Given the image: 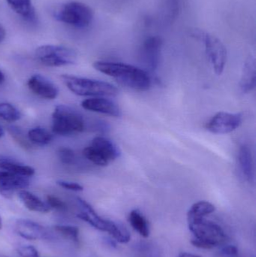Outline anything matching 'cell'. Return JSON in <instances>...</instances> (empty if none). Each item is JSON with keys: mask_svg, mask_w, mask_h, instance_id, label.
Instances as JSON below:
<instances>
[{"mask_svg": "<svg viewBox=\"0 0 256 257\" xmlns=\"http://www.w3.org/2000/svg\"><path fill=\"white\" fill-rule=\"evenodd\" d=\"M178 257H201L198 256V255L192 254V253H182L179 255Z\"/></svg>", "mask_w": 256, "mask_h": 257, "instance_id": "cell-34", "label": "cell"}, {"mask_svg": "<svg viewBox=\"0 0 256 257\" xmlns=\"http://www.w3.org/2000/svg\"><path fill=\"white\" fill-rule=\"evenodd\" d=\"M256 84L255 60L252 56L246 59L243 65L240 78V87L243 93H249L255 88Z\"/></svg>", "mask_w": 256, "mask_h": 257, "instance_id": "cell-17", "label": "cell"}, {"mask_svg": "<svg viewBox=\"0 0 256 257\" xmlns=\"http://www.w3.org/2000/svg\"><path fill=\"white\" fill-rule=\"evenodd\" d=\"M15 230L21 238L30 241L36 240H52L54 236L53 232L39 223L28 220L18 219L15 224Z\"/></svg>", "mask_w": 256, "mask_h": 257, "instance_id": "cell-11", "label": "cell"}, {"mask_svg": "<svg viewBox=\"0 0 256 257\" xmlns=\"http://www.w3.org/2000/svg\"><path fill=\"white\" fill-rule=\"evenodd\" d=\"M29 89L34 94L45 99L53 100L59 95V89L54 83L43 75L36 74L27 81Z\"/></svg>", "mask_w": 256, "mask_h": 257, "instance_id": "cell-14", "label": "cell"}, {"mask_svg": "<svg viewBox=\"0 0 256 257\" xmlns=\"http://www.w3.org/2000/svg\"><path fill=\"white\" fill-rule=\"evenodd\" d=\"M93 67L132 90L146 91L151 87V78L147 71L136 66L115 62L96 61Z\"/></svg>", "mask_w": 256, "mask_h": 257, "instance_id": "cell-1", "label": "cell"}, {"mask_svg": "<svg viewBox=\"0 0 256 257\" xmlns=\"http://www.w3.org/2000/svg\"><path fill=\"white\" fill-rule=\"evenodd\" d=\"M77 201L83 209L81 212L77 214L78 218L87 222L98 230L108 232L118 242L126 244L130 241V234L125 228L121 227L114 222L101 217L93 207L84 199L78 198Z\"/></svg>", "mask_w": 256, "mask_h": 257, "instance_id": "cell-4", "label": "cell"}, {"mask_svg": "<svg viewBox=\"0 0 256 257\" xmlns=\"http://www.w3.org/2000/svg\"><path fill=\"white\" fill-rule=\"evenodd\" d=\"M38 61L48 67H60L76 63L78 54L72 48L60 45H46L39 47L35 52Z\"/></svg>", "mask_w": 256, "mask_h": 257, "instance_id": "cell-8", "label": "cell"}, {"mask_svg": "<svg viewBox=\"0 0 256 257\" xmlns=\"http://www.w3.org/2000/svg\"><path fill=\"white\" fill-rule=\"evenodd\" d=\"M188 225L189 230L194 235L191 243L198 248H213L226 240L223 229L219 225L205 218L188 221Z\"/></svg>", "mask_w": 256, "mask_h": 257, "instance_id": "cell-2", "label": "cell"}, {"mask_svg": "<svg viewBox=\"0 0 256 257\" xmlns=\"http://www.w3.org/2000/svg\"><path fill=\"white\" fill-rule=\"evenodd\" d=\"M239 169L245 179L249 183L255 180V166L252 151L247 145H241L237 154Z\"/></svg>", "mask_w": 256, "mask_h": 257, "instance_id": "cell-16", "label": "cell"}, {"mask_svg": "<svg viewBox=\"0 0 256 257\" xmlns=\"http://www.w3.org/2000/svg\"><path fill=\"white\" fill-rule=\"evenodd\" d=\"M81 106L87 111L100 113L111 117H119L122 115L120 107L108 99L93 97L85 99L81 102Z\"/></svg>", "mask_w": 256, "mask_h": 257, "instance_id": "cell-15", "label": "cell"}, {"mask_svg": "<svg viewBox=\"0 0 256 257\" xmlns=\"http://www.w3.org/2000/svg\"><path fill=\"white\" fill-rule=\"evenodd\" d=\"M59 159L62 163L66 165H72L75 163L76 156L75 151L69 148H60L58 150Z\"/></svg>", "mask_w": 256, "mask_h": 257, "instance_id": "cell-28", "label": "cell"}, {"mask_svg": "<svg viewBox=\"0 0 256 257\" xmlns=\"http://www.w3.org/2000/svg\"><path fill=\"white\" fill-rule=\"evenodd\" d=\"M6 33L3 26L0 24V43L3 42L6 39Z\"/></svg>", "mask_w": 256, "mask_h": 257, "instance_id": "cell-33", "label": "cell"}, {"mask_svg": "<svg viewBox=\"0 0 256 257\" xmlns=\"http://www.w3.org/2000/svg\"><path fill=\"white\" fill-rule=\"evenodd\" d=\"M27 138L32 143L40 146L48 145L54 139V136L48 130L40 126L30 128L27 134Z\"/></svg>", "mask_w": 256, "mask_h": 257, "instance_id": "cell-23", "label": "cell"}, {"mask_svg": "<svg viewBox=\"0 0 256 257\" xmlns=\"http://www.w3.org/2000/svg\"><path fill=\"white\" fill-rule=\"evenodd\" d=\"M12 10L24 21L35 24L38 21L37 15L32 0H6Z\"/></svg>", "mask_w": 256, "mask_h": 257, "instance_id": "cell-18", "label": "cell"}, {"mask_svg": "<svg viewBox=\"0 0 256 257\" xmlns=\"http://www.w3.org/2000/svg\"><path fill=\"white\" fill-rule=\"evenodd\" d=\"M129 220L132 228L141 236L144 238L149 237L150 229H149L148 222L138 210H133L131 211L129 216Z\"/></svg>", "mask_w": 256, "mask_h": 257, "instance_id": "cell-22", "label": "cell"}, {"mask_svg": "<svg viewBox=\"0 0 256 257\" xmlns=\"http://www.w3.org/2000/svg\"><path fill=\"white\" fill-rule=\"evenodd\" d=\"M162 15L165 23L171 24L177 18L180 0H162Z\"/></svg>", "mask_w": 256, "mask_h": 257, "instance_id": "cell-24", "label": "cell"}, {"mask_svg": "<svg viewBox=\"0 0 256 257\" xmlns=\"http://www.w3.org/2000/svg\"><path fill=\"white\" fill-rule=\"evenodd\" d=\"M54 229L66 239L70 240L72 242H79L80 231L77 226L70 225H57L54 226Z\"/></svg>", "mask_w": 256, "mask_h": 257, "instance_id": "cell-26", "label": "cell"}, {"mask_svg": "<svg viewBox=\"0 0 256 257\" xmlns=\"http://www.w3.org/2000/svg\"><path fill=\"white\" fill-rule=\"evenodd\" d=\"M0 168L4 171L27 178L33 176L36 172V170L31 166L23 164L15 159L3 155L0 156Z\"/></svg>", "mask_w": 256, "mask_h": 257, "instance_id": "cell-19", "label": "cell"}, {"mask_svg": "<svg viewBox=\"0 0 256 257\" xmlns=\"http://www.w3.org/2000/svg\"><path fill=\"white\" fill-rule=\"evenodd\" d=\"M57 21L78 29L88 27L93 22V12L90 7L78 1L63 5L54 14Z\"/></svg>", "mask_w": 256, "mask_h": 257, "instance_id": "cell-6", "label": "cell"}, {"mask_svg": "<svg viewBox=\"0 0 256 257\" xmlns=\"http://www.w3.org/2000/svg\"><path fill=\"white\" fill-rule=\"evenodd\" d=\"M61 78L69 90L78 96L114 97L119 93L115 86L105 81L70 75H63Z\"/></svg>", "mask_w": 256, "mask_h": 257, "instance_id": "cell-3", "label": "cell"}, {"mask_svg": "<svg viewBox=\"0 0 256 257\" xmlns=\"http://www.w3.org/2000/svg\"><path fill=\"white\" fill-rule=\"evenodd\" d=\"M11 136L13 137V139L18 142V145L25 149H29L30 148V145L27 141V138L25 137L24 132L21 128L17 127V126H12L8 127Z\"/></svg>", "mask_w": 256, "mask_h": 257, "instance_id": "cell-27", "label": "cell"}, {"mask_svg": "<svg viewBox=\"0 0 256 257\" xmlns=\"http://www.w3.org/2000/svg\"><path fill=\"white\" fill-rule=\"evenodd\" d=\"M83 154L93 164L106 166L119 158L121 152L112 141L103 136H97L92 140L88 147L84 148Z\"/></svg>", "mask_w": 256, "mask_h": 257, "instance_id": "cell-7", "label": "cell"}, {"mask_svg": "<svg viewBox=\"0 0 256 257\" xmlns=\"http://www.w3.org/2000/svg\"><path fill=\"white\" fill-rule=\"evenodd\" d=\"M3 228V220H2L1 215H0V229Z\"/></svg>", "mask_w": 256, "mask_h": 257, "instance_id": "cell-37", "label": "cell"}, {"mask_svg": "<svg viewBox=\"0 0 256 257\" xmlns=\"http://www.w3.org/2000/svg\"><path fill=\"white\" fill-rule=\"evenodd\" d=\"M16 250L21 257H39L37 249L32 245H21Z\"/></svg>", "mask_w": 256, "mask_h": 257, "instance_id": "cell-30", "label": "cell"}, {"mask_svg": "<svg viewBox=\"0 0 256 257\" xmlns=\"http://www.w3.org/2000/svg\"><path fill=\"white\" fill-rule=\"evenodd\" d=\"M5 135V131L3 130V128L2 127L1 125H0V138L3 137Z\"/></svg>", "mask_w": 256, "mask_h": 257, "instance_id": "cell-36", "label": "cell"}, {"mask_svg": "<svg viewBox=\"0 0 256 257\" xmlns=\"http://www.w3.org/2000/svg\"><path fill=\"white\" fill-rule=\"evenodd\" d=\"M243 122L240 113L221 111L215 114L206 124V128L213 134H228L240 127Z\"/></svg>", "mask_w": 256, "mask_h": 257, "instance_id": "cell-10", "label": "cell"}, {"mask_svg": "<svg viewBox=\"0 0 256 257\" xmlns=\"http://www.w3.org/2000/svg\"><path fill=\"white\" fill-rule=\"evenodd\" d=\"M21 117V111L12 104L7 102L0 103V118L5 121L13 123L19 120Z\"/></svg>", "mask_w": 256, "mask_h": 257, "instance_id": "cell-25", "label": "cell"}, {"mask_svg": "<svg viewBox=\"0 0 256 257\" xmlns=\"http://www.w3.org/2000/svg\"><path fill=\"white\" fill-rule=\"evenodd\" d=\"M216 208L207 201H200L194 204L187 213V221L205 218L206 216L214 212Z\"/></svg>", "mask_w": 256, "mask_h": 257, "instance_id": "cell-21", "label": "cell"}, {"mask_svg": "<svg viewBox=\"0 0 256 257\" xmlns=\"http://www.w3.org/2000/svg\"><path fill=\"white\" fill-rule=\"evenodd\" d=\"M47 204L49 205L51 209H55L60 211H66L68 210V206L66 202H63L60 198L57 196L49 195L47 196Z\"/></svg>", "mask_w": 256, "mask_h": 257, "instance_id": "cell-29", "label": "cell"}, {"mask_svg": "<svg viewBox=\"0 0 256 257\" xmlns=\"http://www.w3.org/2000/svg\"><path fill=\"white\" fill-rule=\"evenodd\" d=\"M30 184L27 177L0 171V195L6 199H11L15 192L27 188Z\"/></svg>", "mask_w": 256, "mask_h": 257, "instance_id": "cell-13", "label": "cell"}, {"mask_svg": "<svg viewBox=\"0 0 256 257\" xmlns=\"http://www.w3.org/2000/svg\"><path fill=\"white\" fill-rule=\"evenodd\" d=\"M222 253L227 256L237 257L238 250L235 246L227 245L222 249Z\"/></svg>", "mask_w": 256, "mask_h": 257, "instance_id": "cell-32", "label": "cell"}, {"mask_svg": "<svg viewBox=\"0 0 256 257\" xmlns=\"http://www.w3.org/2000/svg\"><path fill=\"white\" fill-rule=\"evenodd\" d=\"M162 41L159 36H150L144 41L140 50V57L143 64L151 71L159 67L160 63Z\"/></svg>", "mask_w": 256, "mask_h": 257, "instance_id": "cell-12", "label": "cell"}, {"mask_svg": "<svg viewBox=\"0 0 256 257\" xmlns=\"http://www.w3.org/2000/svg\"><path fill=\"white\" fill-rule=\"evenodd\" d=\"M85 128V120L76 110L66 105H59L54 108L51 126L54 134L71 136L82 133Z\"/></svg>", "mask_w": 256, "mask_h": 257, "instance_id": "cell-5", "label": "cell"}, {"mask_svg": "<svg viewBox=\"0 0 256 257\" xmlns=\"http://www.w3.org/2000/svg\"><path fill=\"white\" fill-rule=\"evenodd\" d=\"M192 36L204 43L206 55L216 75H222L227 61V51L220 40L215 36L201 31L194 30Z\"/></svg>", "mask_w": 256, "mask_h": 257, "instance_id": "cell-9", "label": "cell"}, {"mask_svg": "<svg viewBox=\"0 0 256 257\" xmlns=\"http://www.w3.org/2000/svg\"><path fill=\"white\" fill-rule=\"evenodd\" d=\"M5 79H6V77H5L4 73L0 70V84H3L5 81Z\"/></svg>", "mask_w": 256, "mask_h": 257, "instance_id": "cell-35", "label": "cell"}, {"mask_svg": "<svg viewBox=\"0 0 256 257\" xmlns=\"http://www.w3.org/2000/svg\"><path fill=\"white\" fill-rule=\"evenodd\" d=\"M57 184L60 187L66 189V190H72V191L80 192L84 190V187L81 184L75 182H70L66 181H57Z\"/></svg>", "mask_w": 256, "mask_h": 257, "instance_id": "cell-31", "label": "cell"}, {"mask_svg": "<svg viewBox=\"0 0 256 257\" xmlns=\"http://www.w3.org/2000/svg\"><path fill=\"white\" fill-rule=\"evenodd\" d=\"M18 197L23 205L31 211L39 213H48L51 208L47 202H43L40 198L26 190L18 191Z\"/></svg>", "mask_w": 256, "mask_h": 257, "instance_id": "cell-20", "label": "cell"}]
</instances>
